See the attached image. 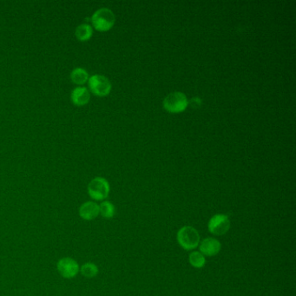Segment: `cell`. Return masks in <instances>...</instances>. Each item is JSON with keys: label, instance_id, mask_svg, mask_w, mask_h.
I'll use <instances>...</instances> for the list:
<instances>
[{"label": "cell", "instance_id": "7c38bea8", "mask_svg": "<svg viewBox=\"0 0 296 296\" xmlns=\"http://www.w3.org/2000/svg\"><path fill=\"white\" fill-rule=\"evenodd\" d=\"M93 35V28L91 24H81L76 28L75 36L80 42H86Z\"/></svg>", "mask_w": 296, "mask_h": 296}, {"label": "cell", "instance_id": "ba28073f", "mask_svg": "<svg viewBox=\"0 0 296 296\" xmlns=\"http://www.w3.org/2000/svg\"><path fill=\"white\" fill-rule=\"evenodd\" d=\"M200 252L204 256H215L219 254V252L221 249V242L218 241L217 239L213 237H208L203 239L199 243Z\"/></svg>", "mask_w": 296, "mask_h": 296}, {"label": "cell", "instance_id": "4fadbf2b", "mask_svg": "<svg viewBox=\"0 0 296 296\" xmlns=\"http://www.w3.org/2000/svg\"><path fill=\"white\" fill-rule=\"evenodd\" d=\"M116 208L109 201H103L99 205V215L106 219H112L115 216Z\"/></svg>", "mask_w": 296, "mask_h": 296}, {"label": "cell", "instance_id": "3957f363", "mask_svg": "<svg viewBox=\"0 0 296 296\" xmlns=\"http://www.w3.org/2000/svg\"><path fill=\"white\" fill-rule=\"evenodd\" d=\"M189 106V100L184 93L180 91H174L167 95L163 100V108L167 112L177 114L184 112Z\"/></svg>", "mask_w": 296, "mask_h": 296}, {"label": "cell", "instance_id": "6da1fadb", "mask_svg": "<svg viewBox=\"0 0 296 296\" xmlns=\"http://www.w3.org/2000/svg\"><path fill=\"white\" fill-rule=\"evenodd\" d=\"M91 21L92 28L95 30L105 32L114 26L116 16L114 12L109 8H100L92 14Z\"/></svg>", "mask_w": 296, "mask_h": 296}, {"label": "cell", "instance_id": "8fae6325", "mask_svg": "<svg viewBox=\"0 0 296 296\" xmlns=\"http://www.w3.org/2000/svg\"><path fill=\"white\" fill-rule=\"evenodd\" d=\"M70 78L74 85L83 86L85 84L88 83L90 75L85 69L81 68V67H78V68L73 69L72 71L70 72Z\"/></svg>", "mask_w": 296, "mask_h": 296}, {"label": "cell", "instance_id": "52a82bcc", "mask_svg": "<svg viewBox=\"0 0 296 296\" xmlns=\"http://www.w3.org/2000/svg\"><path fill=\"white\" fill-rule=\"evenodd\" d=\"M57 269L62 277L72 279L79 275L80 266L77 261L70 257L61 258L57 263Z\"/></svg>", "mask_w": 296, "mask_h": 296}, {"label": "cell", "instance_id": "5bb4252c", "mask_svg": "<svg viewBox=\"0 0 296 296\" xmlns=\"http://www.w3.org/2000/svg\"><path fill=\"white\" fill-rule=\"evenodd\" d=\"M189 262L196 269H202L205 266L206 258L200 251H193L189 255Z\"/></svg>", "mask_w": 296, "mask_h": 296}, {"label": "cell", "instance_id": "5b68a950", "mask_svg": "<svg viewBox=\"0 0 296 296\" xmlns=\"http://www.w3.org/2000/svg\"><path fill=\"white\" fill-rule=\"evenodd\" d=\"M88 194L91 199L95 201H103L109 197L110 187L109 181L103 177H95L92 179L87 188Z\"/></svg>", "mask_w": 296, "mask_h": 296}, {"label": "cell", "instance_id": "277c9868", "mask_svg": "<svg viewBox=\"0 0 296 296\" xmlns=\"http://www.w3.org/2000/svg\"><path fill=\"white\" fill-rule=\"evenodd\" d=\"M89 91L97 97H103L108 96L112 91V83L105 76L95 74L89 78L88 80Z\"/></svg>", "mask_w": 296, "mask_h": 296}, {"label": "cell", "instance_id": "9c48e42d", "mask_svg": "<svg viewBox=\"0 0 296 296\" xmlns=\"http://www.w3.org/2000/svg\"><path fill=\"white\" fill-rule=\"evenodd\" d=\"M80 217L85 221H93L99 215V205L95 202H85L79 207Z\"/></svg>", "mask_w": 296, "mask_h": 296}, {"label": "cell", "instance_id": "8992f818", "mask_svg": "<svg viewBox=\"0 0 296 296\" xmlns=\"http://www.w3.org/2000/svg\"><path fill=\"white\" fill-rule=\"evenodd\" d=\"M209 232L215 236H224L230 229V220L224 214H216L209 219L208 224Z\"/></svg>", "mask_w": 296, "mask_h": 296}, {"label": "cell", "instance_id": "9a60e30c", "mask_svg": "<svg viewBox=\"0 0 296 296\" xmlns=\"http://www.w3.org/2000/svg\"><path fill=\"white\" fill-rule=\"evenodd\" d=\"M83 276L86 278H94L98 275V267L93 263H86L80 267V271Z\"/></svg>", "mask_w": 296, "mask_h": 296}, {"label": "cell", "instance_id": "7a4b0ae2", "mask_svg": "<svg viewBox=\"0 0 296 296\" xmlns=\"http://www.w3.org/2000/svg\"><path fill=\"white\" fill-rule=\"evenodd\" d=\"M179 245L185 250H193L199 246L201 242L199 232L192 226H183L176 234Z\"/></svg>", "mask_w": 296, "mask_h": 296}, {"label": "cell", "instance_id": "30bf717a", "mask_svg": "<svg viewBox=\"0 0 296 296\" xmlns=\"http://www.w3.org/2000/svg\"><path fill=\"white\" fill-rule=\"evenodd\" d=\"M70 100L78 107L86 105L91 100V92L85 86H78L71 91Z\"/></svg>", "mask_w": 296, "mask_h": 296}]
</instances>
